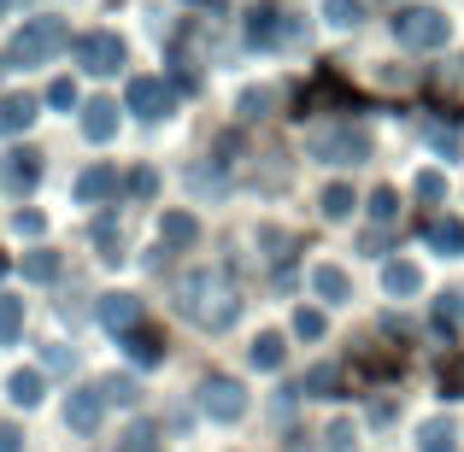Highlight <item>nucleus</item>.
<instances>
[{
  "label": "nucleus",
  "instance_id": "1",
  "mask_svg": "<svg viewBox=\"0 0 464 452\" xmlns=\"http://www.w3.org/2000/svg\"><path fill=\"white\" fill-rule=\"evenodd\" d=\"M53 47H65V30H59L53 18H35V24H24V35L12 42V65H42Z\"/></svg>",
  "mask_w": 464,
  "mask_h": 452
},
{
  "label": "nucleus",
  "instance_id": "2",
  "mask_svg": "<svg viewBox=\"0 0 464 452\" xmlns=\"http://www.w3.org/2000/svg\"><path fill=\"white\" fill-rule=\"evenodd\" d=\"M400 35H406L411 47H441L447 24H441V12H406V18H400Z\"/></svg>",
  "mask_w": 464,
  "mask_h": 452
},
{
  "label": "nucleus",
  "instance_id": "3",
  "mask_svg": "<svg viewBox=\"0 0 464 452\" xmlns=\"http://www.w3.org/2000/svg\"><path fill=\"white\" fill-rule=\"evenodd\" d=\"M317 153H324V159L335 153L341 165H359V159L371 153V141H364L359 130H324V136H317Z\"/></svg>",
  "mask_w": 464,
  "mask_h": 452
},
{
  "label": "nucleus",
  "instance_id": "4",
  "mask_svg": "<svg viewBox=\"0 0 464 452\" xmlns=\"http://www.w3.org/2000/svg\"><path fill=\"white\" fill-rule=\"evenodd\" d=\"M82 65L89 71H118V59H124V47H118V35H82Z\"/></svg>",
  "mask_w": 464,
  "mask_h": 452
},
{
  "label": "nucleus",
  "instance_id": "5",
  "mask_svg": "<svg viewBox=\"0 0 464 452\" xmlns=\"http://www.w3.org/2000/svg\"><path fill=\"white\" fill-rule=\"evenodd\" d=\"M130 106H136V112H148V118H159V112L170 106V89H165L159 77H141L136 89H130Z\"/></svg>",
  "mask_w": 464,
  "mask_h": 452
},
{
  "label": "nucleus",
  "instance_id": "6",
  "mask_svg": "<svg viewBox=\"0 0 464 452\" xmlns=\"http://www.w3.org/2000/svg\"><path fill=\"white\" fill-rule=\"evenodd\" d=\"M206 411H212V418H236V411H241V388L206 382Z\"/></svg>",
  "mask_w": 464,
  "mask_h": 452
},
{
  "label": "nucleus",
  "instance_id": "7",
  "mask_svg": "<svg viewBox=\"0 0 464 452\" xmlns=\"http://www.w3.org/2000/svg\"><path fill=\"white\" fill-rule=\"evenodd\" d=\"M35 118V106L24 101V94H6V101H0V136H12V130H24Z\"/></svg>",
  "mask_w": 464,
  "mask_h": 452
},
{
  "label": "nucleus",
  "instance_id": "8",
  "mask_svg": "<svg viewBox=\"0 0 464 452\" xmlns=\"http://www.w3.org/2000/svg\"><path fill=\"white\" fill-rule=\"evenodd\" d=\"M101 323H112V329L136 323V300H130V294H106L101 300Z\"/></svg>",
  "mask_w": 464,
  "mask_h": 452
},
{
  "label": "nucleus",
  "instance_id": "9",
  "mask_svg": "<svg viewBox=\"0 0 464 452\" xmlns=\"http://www.w3.org/2000/svg\"><path fill=\"white\" fill-rule=\"evenodd\" d=\"M35 170H42V165H35V153H6V182H12V188H30V182H35Z\"/></svg>",
  "mask_w": 464,
  "mask_h": 452
},
{
  "label": "nucleus",
  "instance_id": "10",
  "mask_svg": "<svg viewBox=\"0 0 464 452\" xmlns=\"http://www.w3.org/2000/svg\"><path fill=\"white\" fill-rule=\"evenodd\" d=\"M12 399H18V406H35V399H42V376L18 370V376H12Z\"/></svg>",
  "mask_w": 464,
  "mask_h": 452
},
{
  "label": "nucleus",
  "instance_id": "11",
  "mask_svg": "<svg viewBox=\"0 0 464 452\" xmlns=\"http://www.w3.org/2000/svg\"><path fill=\"white\" fill-rule=\"evenodd\" d=\"M89 136H94V141L112 136V106H89Z\"/></svg>",
  "mask_w": 464,
  "mask_h": 452
},
{
  "label": "nucleus",
  "instance_id": "12",
  "mask_svg": "<svg viewBox=\"0 0 464 452\" xmlns=\"http://www.w3.org/2000/svg\"><path fill=\"white\" fill-rule=\"evenodd\" d=\"M18 323H24L18 300H0V341H12V335H18Z\"/></svg>",
  "mask_w": 464,
  "mask_h": 452
},
{
  "label": "nucleus",
  "instance_id": "13",
  "mask_svg": "<svg viewBox=\"0 0 464 452\" xmlns=\"http://www.w3.org/2000/svg\"><path fill=\"white\" fill-rule=\"evenodd\" d=\"M317 294H324V300H341V294H347V276H341V271H317Z\"/></svg>",
  "mask_w": 464,
  "mask_h": 452
},
{
  "label": "nucleus",
  "instance_id": "14",
  "mask_svg": "<svg viewBox=\"0 0 464 452\" xmlns=\"http://www.w3.org/2000/svg\"><path fill=\"white\" fill-rule=\"evenodd\" d=\"M82 194H89V200H106V194H112V170H94V177H82Z\"/></svg>",
  "mask_w": 464,
  "mask_h": 452
},
{
  "label": "nucleus",
  "instance_id": "15",
  "mask_svg": "<svg viewBox=\"0 0 464 452\" xmlns=\"http://www.w3.org/2000/svg\"><path fill=\"white\" fill-rule=\"evenodd\" d=\"M388 288H394V294L418 288V271H411V264H388Z\"/></svg>",
  "mask_w": 464,
  "mask_h": 452
},
{
  "label": "nucleus",
  "instance_id": "16",
  "mask_svg": "<svg viewBox=\"0 0 464 452\" xmlns=\"http://www.w3.org/2000/svg\"><path fill=\"white\" fill-rule=\"evenodd\" d=\"M94 418H101V406H94L89 394H82V399H71V423H77V429H89Z\"/></svg>",
  "mask_w": 464,
  "mask_h": 452
},
{
  "label": "nucleus",
  "instance_id": "17",
  "mask_svg": "<svg viewBox=\"0 0 464 452\" xmlns=\"http://www.w3.org/2000/svg\"><path fill=\"white\" fill-rule=\"evenodd\" d=\"M347 206H353L347 188H324V212H329V217H347Z\"/></svg>",
  "mask_w": 464,
  "mask_h": 452
},
{
  "label": "nucleus",
  "instance_id": "18",
  "mask_svg": "<svg viewBox=\"0 0 464 452\" xmlns=\"http://www.w3.org/2000/svg\"><path fill=\"white\" fill-rule=\"evenodd\" d=\"M329 18H335V24H359V0H329Z\"/></svg>",
  "mask_w": 464,
  "mask_h": 452
},
{
  "label": "nucleus",
  "instance_id": "19",
  "mask_svg": "<svg viewBox=\"0 0 464 452\" xmlns=\"http://www.w3.org/2000/svg\"><path fill=\"white\" fill-rule=\"evenodd\" d=\"M165 236H170V241H194V224H188V217H177V212H170V217H165Z\"/></svg>",
  "mask_w": 464,
  "mask_h": 452
},
{
  "label": "nucleus",
  "instance_id": "20",
  "mask_svg": "<svg viewBox=\"0 0 464 452\" xmlns=\"http://www.w3.org/2000/svg\"><path fill=\"white\" fill-rule=\"evenodd\" d=\"M53 271H59L53 253H35V259H30V276H53Z\"/></svg>",
  "mask_w": 464,
  "mask_h": 452
},
{
  "label": "nucleus",
  "instance_id": "21",
  "mask_svg": "<svg viewBox=\"0 0 464 452\" xmlns=\"http://www.w3.org/2000/svg\"><path fill=\"white\" fill-rule=\"evenodd\" d=\"M276 347H283V341H276V335H265V341H259V352H253V359H259V364H276Z\"/></svg>",
  "mask_w": 464,
  "mask_h": 452
},
{
  "label": "nucleus",
  "instance_id": "22",
  "mask_svg": "<svg viewBox=\"0 0 464 452\" xmlns=\"http://www.w3.org/2000/svg\"><path fill=\"white\" fill-rule=\"evenodd\" d=\"M435 247H459V229L453 224H435Z\"/></svg>",
  "mask_w": 464,
  "mask_h": 452
},
{
  "label": "nucleus",
  "instance_id": "23",
  "mask_svg": "<svg viewBox=\"0 0 464 452\" xmlns=\"http://www.w3.org/2000/svg\"><path fill=\"white\" fill-rule=\"evenodd\" d=\"M418 194L423 200H441V177H418Z\"/></svg>",
  "mask_w": 464,
  "mask_h": 452
},
{
  "label": "nucleus",
  "instance_id": "24",
  "mask_svg": "<svg viewBox=\"0 0 464 452\" xmlns=\"http://www.w3.org/2000/svg\"><path fill=\"white\" fill-rule=\"evenodd\" d=\"M71 94H77L71 82H53V89H47V101H53V106H71Z\"/></svg>",
  "mask_w": 464,
  "mask_h": 452
},
{
  "label": "nucleus",
  "instance_id": "25",
  "mask_svg": "<svg viewBox=\"0 0 464 452\" xmlns=\"http://www.w3.org/2000/svg\"><path fill=\"white\" fill-rule=\"evenodd\" d=\"M0 452H18V429H0Z\"/></svg>",
  "mask_w": 464,
  "mask_h": 452
}]
</instances>
